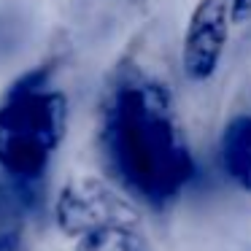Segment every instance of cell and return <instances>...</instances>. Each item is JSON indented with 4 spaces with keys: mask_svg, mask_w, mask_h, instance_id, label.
Returning <instances> with one entry per match:
<instances>
[{
    "mask_svg": "<svg viewBox=\"0 0 251 251\" xmlns=\"http://www.w3.org/2000/svg\"><path fill=\"white\" fill-rule=\"evenodd\" d=\"M51 216L57 229L73 240L108 224L141 222L135 200L127 192H122L114 181L98 178V176H78L68 181L57 192Z\"/></svg>",
    "mask_w": 251,
    "mask_h": 251,
    "instance_id": "obj_3",
    "label": "cell"
},
{
    "mask_svg": "<svg viewBox=\"0 0 251 251\" xmlns=\"http://www.w3.org/2000/svg\"><path fill=\"white\" fill-rule=\"evenodd\" d=\"M76 251H151V240L141 222H125L76 238Z\"/></svg>",
    "mask_w": 251,
    "mask_h": 251,
    "instance_id": "obj_7",
    "label": "cell"
},
{
    "mask_svg": "<svg viewBox=\"0 0 251 251\" xmlns=\"http://www.w3.org/2000/svg\"><path fill=\"white\" fill-rule=\"evenodd\" d=\"M232 27L227 0H195L178 44V71L186 84L208 87L222 73Z\"/></svg>",
    "mask_w": 251,
    "mask_h": 251,
    "instance_id": "obj_4",
    "label": "cell"
},
{
    "mask_svg": "<svg viewBox=\"0 0 251 251\" xmlns=\"http://www.w3.org/2000/svg\"><path fill=\"white\" fill-rule=\"evenodd\" d=\"M219 165L240 192L251 195V111L232 114L222 125Z\"/></svg>",
    "mask_w": 251,
    "mask_h": 251,
    "instance_id": "obj_6",
    "label": "cell"
},
{
    "mask_svg": "<svg viewBox=\"0 0 251 251\" xmlns=\"http://www.w3.org/2000/svg\"><path fill=\"white\" fill-rule=\"evenodd\" d=\"M68 46L19 73L0 92V173L27 213L46 200L49 168L68 135L71 98L60 84Z\"/></svg>",
    "mask_w": 251,
    "mask_h": 251,
    "instance_id": "obj_2",
    "label": "cell"
},
{
    "mask_svg": "<svg viewBox=\"0 0 251 251\" xmlns=\"http://www.w3.org/2000/svg\"><path fill=\"white\" fill-rule=\"evenodd\" d=\"M227 3H229V11H232L235 27L251 25V0H227Z\"/></svg>",
    "mask_w": 251,
    "mask_h": 251,
    "instance_id": "obj_9",
    "label": "cell"
},
{
    "mask_svg": "<svg viewBox=\"0 0 251 251\" xmlns=\"http://www.w3.org/2000/svg\"><path fill=\"white\" fill-rule=\"evenodd\" d=\"M98 151L122 192L165 211L197 176L176 89L149 35H135L105 76L98 105Z\"/></svg>",
    "mask_w": 251,
    "mask_h": 251,
    "instance_id": "obj_1",
    "label": "cell"
},
{
    "mask_svg": "<svg viewBox=\"0 0 251 251\" xmlns=\"http://www.w3.org/2000/svg\"><path fill=\"white\" fill-rule=\"evenodd\" d=\"M27 211L14 195V189L0 178V251H19L25 243Z\"/></svg>",
    "mask_w": 251,
    "mask_h": 251,
    "instance_id": "obj_8",
    "label": "cell"
},
{
    "mask_svg": "<svg viewBox=\"0 0 251 251\" xmlns=\"http://www.w3.org/2000/svg\"><path fill=\"white\" fill-rule=\"evenodd\" d=\"M146 0H71V25L87 44H103L143 17Z\"/></svg>",
    "mask_w": 251,
    "mask_h": 251,
    "instance_id": "obj_5",
    "label": "cell"
}]
</instances>
